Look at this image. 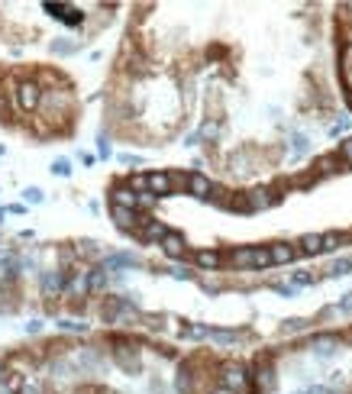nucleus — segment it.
I'll list each match as a JSON object with an SVG mask.
<instances>
[{
  "label": "nucleus",
  "mask_w": 352,
  "mask_h": 394,
  "mask_svg": "<svg viewBox=\"0 0 352 394\" xmlns=\"http://www.w3.org/2000/svg\"><path fill=\"white\" fill-rule=\"evenodd\" d=\"M149 188H152L155 194H171V178L162 175V171H155V175H149Z\"/></svg>",
  "instance_id": "obj_4"
},
{
  "label": "nucleus",
  "mask_w": 352,
  "mask_h": 394,
  "mask_svg": "<svg viewBox=\"0 0 352 394\" xmlns=\"http://www.w3.org/2000/svg\"><path fill=\"white\" fill-rule=\"evenodd\" d=\"M188 188H191V194H198V197H207V194H210V181H207L204 175H191V178H188Z\"/></svg>",
  "instance_id": "obj_5"
},
{
  "label": "nucleus",
  "mask_w": 352,
  "mask_h": 394,
  "mask_svg": "<svg viewBox=\"0 0 352 394\" xmlns=\"http://www.w3.org/2000/svg\"><path fill=\"white\" fill-rule=\"evenodd\" d=\"M113 217H117V223L123 226V230H129L136 220V211H127V207H113Z\"/></svg>",
  "instance_id": "obj_9"
},
{
  "label": "nucleus",
  "mask_w": 352,
  "mask_h": 394,
  "mask_svg": "<svg viewBox=\"0 0 352 394\" xmlns=\"http://www.w3.org/2000/svg\"><path fill=\"white\" fill-rule=\"evenodd\" d=\"M0 378H7V366L4 362H0Z\"/></svg>",
  "instance_id": "obj_16"
},
{
  "label": "nucleus",
  "mask_w": 352,
  "mask_h": 394,
  "mask_svg": "<svg viewBox=\"0 0 352 394\" xmlns=\"http://www.w3.org/2000/svg\"><path fill=\"white\" fill-rule=\"evenodd\" d=\"M304 249H307V252H317V249H324V236H304Z\"/></svg>",
  "instance_id": "obj_11"
},
{
  "label": "nucleus",
  "mask_w": 352,
  "mask_h": 394,
  "mask_svg": "<svg viewBox=\"0 0 352 394\" xmlns=\"http://www.w3.org/2000/svg\"><path fill=\"white\" fill-rule=\"evenodd\" d=\"M46 10H49L52 16H58V20H65V23H81V14H78L75 7H62V4H46Z\"/></svg>",
  "instance_id": "obj_3"
},
{
  "label": "nucleus",
  "mask_w": 352,
  "mask_h": 394,
  "mask_svg": "<svg viewBox=\"0 0 352 394\" xmlns=\"http://www.w3.org/2000/svg\"><path fill=\"white\" fill-rule=\"evenodd\" d=\"M16 100H20L23 110H39V104H43V87L26 78V81L16 85Z\"/></svg>",
  "instance_id": "obj_1"
},
{
  "label": "nucleus",
  "mask_w": 352,
  "mask_h": 394,
  "mask_svg": "<svg viewBox=\"0 0 352 394\" xmlns=\"http://www.w3.org/2000/svg\"><path fill=\"white\" fill-rule=\"evenodd\" d=\"M26 201H33V204H39V201H43V191H39V188H29V191H26Z\"/></svg>",
  "instance_id": "obj_14"
},
{
  "label": "nucleus",
  "mask_w": 352,
  "mask_h": 394,
  "mask_svg": "<svg viewBox=\"0 0 352 394\" xmlns=\"http://www.w3.org/2000/svg\"><path fill=\"white\" fill-rule=\"evenodd\" d=\"M165 252H169V255H184V240L178 236V233H169V236H165Z\"/></svg>",
  "instance_id": "obj_6"
},
{
  "label": "nucleus",
  "mask_w": 352,
  "mask_h": 394,
  "mask_svg": "<svg viewBox=\"0 0 352 394\" xmlns=\"http://www.w3.org/2000/svg\"><path fill=\"white\" fill-rule=\"evenodd\" d=\"M343 155H346V162L352 165V139H346V142H343Z\"/></svg>",
  "instance_id": "obj_15"
},
{
  "label": "nucleus",
  "mask_w": 352,
  "mask_h": 394,
  "mask_svg": "<svg viewBox=\"0 0 352 394\" xmlns=\"http://www.w3.org/2000/svg\"><path fill=\"white\" fill-rule=\"evenodd\" d=\"M113 207H127V211H136V207H139V194H133L129 188H117V191H113Z\"/></svg>",
  "instance_id": "obj_2"
},
{
  "label": "nucleus",
  "mask_w": 352,
  "mask_h": 394,
  "mask_svg": "<svg viewBox=\"0 0 352 394\" xmlns=\"http://www.w3.org/2000/svg\"><path fill=\"white\" fill-rule=\"evenodd\" d=\"M268 252H272V262H291V259H294V249H291V246H284V243L272 246Z\"/></svg>",
  "instance_id": "obj_8"
},
{
  "label": "nucleus",
  "mask_w": 352,
  "mask_h": 394,
  "mask_svg": "<svg viewBox=\"0 0 352 394\" xmlns=\"http://www.w3.org/2000/svg\"><path fill=\"white\" fill-rule=\"evenodd\" d=\"M336 243H339L336 233H326V236H324V249H336Z\"/></svg>",
  "instance_id": "obj_13"
},
{
  "label": "nucleus",
  "mask_w": 352,
  "mask_h": 394,
  "mask_svg": "<svg viewBox=\"0 0 352 394\" xmlns=\"http://www.w3.org/2000/svg\"><path fill=\"white\" fill-rule=\"evenodd\" d=\"M198 265L217 268V265H220V255H217V252H201V255H198Z\"/></svg>",
  "instance_id": "obj_10"
},
{
  "label": "nucleus",
  "mask_w": 352,
  "mask_h": 394,
  "mask_svg": "<svg viewBox=\"0 0 352 394\" xmlns=\"http://www.w3.org/2000/svg\"><path fill=\"white\" fill-rule=\"evenodd\" d=\"M52 171H55V175H68L71 169H68V162H65V159H58V162L52 165Z\"/></svg>",
  "instance_id": "obj_12"
},
{
  "label": "nucleus",
  "mask_w": 352,
  "mask_h": 394,
  "mask_svg": "<svg viewBox=\"0 0 352 394\" xmlns=\"http://www.w3.org/2000/svg\"><path fill=\"white\" fill-rule=\"evenodd\" d=\"M43 291H46V294H52V291H62V272H46Z\"/></svg>",
  "instance_id": "obj_7"
}]
</instances>
